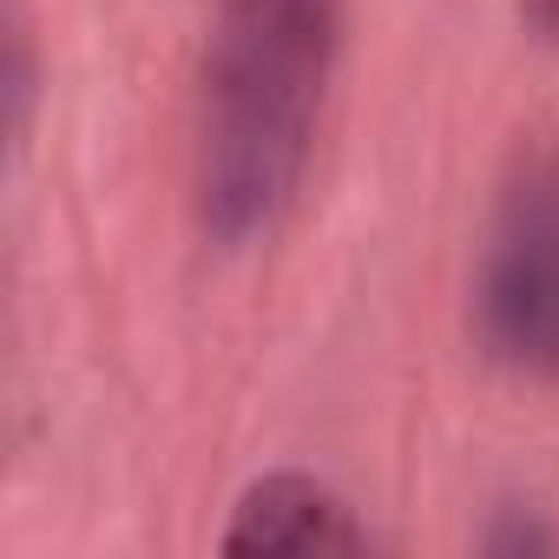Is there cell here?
<instances>
[{
	"instance_id": "cell-1",
	"label": "cell",
	"mask_w": 559,
	"mask_h": 559,
	"mask_svg": "<svg viewBox=\"0 0 559 559\" xmlns=\"http://www.w3.org/2000/svg\"><path fill=\"white\" fill-rule=\"evenodd\" d=\"M336 0H224L198 86V224L237 250L290 211L336 73Z\"/></svg>"
},
{
	"instance_id": "cell-2",
	"label": "cell",
	"mask_w": 559,
	"mask_h": 559,
	"mask_svg": "<svg viewBox=\"0 0 559 559\" xmlns=\"http://www.w3.org/2000/svg\"><path fill=\"white\" fill-rule=\"evenodd\" d=\"M474 336L507 376L559 382V145L520 152L493 198L474 270Z\"/></svg>"
},
{
	"instance_id": "cell-3",
	"label": "cell",
	"mask_w": 559,
	"mask_h": 559,
	"mask_svg": "<svg viewBox=\"0 0 559 559\" xmlns=\"http://www.w3.org/2000/svg\"><path fill=\"white\" fill-rule=\"evenodd\" d=\"M224 552H376V533L356 520V507L317 480V474H263L230 526Z\"/></svg>"
},
{
	"instance_id": "cell-4",
	"label": "cell",
	"mask_w": 559,
	"mask_h": 559,
	"mask_svg": "<svg viewBox=\"0 0 559 559\" xmlns=\"http://www.w3.org/2000/svg\"><path fill=\"white\" fill-rule=\"evenodd\" d=\"M533 14H539L546 27H559V0H539V8H533Z\"/></svg>"
}]
</instances>
